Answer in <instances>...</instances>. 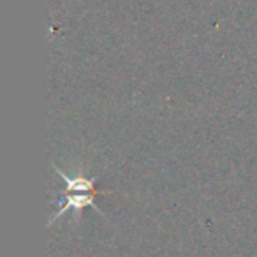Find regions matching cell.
<instances>
[{
	"label": "cell",
	"mask_w": 257,
	"mask_h": 257,
	"mask_svg": "<svg viewBox=\"0 0 257 257\" xmlns=\"http://www.w3.org/2000/svg\"><path fill=\"white\" fill-rule=\"evenodd\" d=\"M53 169L57 175H60L62 178L65 180L67 183V194H65V204L58 210V213H55L51 217L50 224L57 218H60L64 213H67L69 210H74V211H81L85 206H92L97 213L104 215L102 210L99 208V204L95 203V194H97V189H95V182L97 178H71L69 175H65L64 171L57 168L53 164Z\"/></svg>",
	"instance_id": "obj_1"
}]
</instances>
